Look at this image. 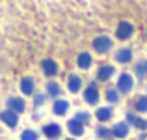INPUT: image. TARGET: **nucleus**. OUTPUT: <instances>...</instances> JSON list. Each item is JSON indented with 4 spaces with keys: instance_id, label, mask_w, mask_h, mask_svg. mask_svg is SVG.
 Here are the masks:
<instances>
[{
    "instance_id": "4",
    "label": "nucleus",
    "mask_w": 147,
    "mask_h": 140,
    "mask_svg": "<svg viewBox=\"0 0 147 140\" xmlns=\"http://www.w3.org/2000/svg\"><path fill=\"white\" fill-rule=\"evenodd\" d=\"M84 101L88 105H97L99 101V90H97V84L95 82H90L88 88L84 90Z\"/></svg>"
},
{
    "instance_id": "21",
    "label": "nucleus",
    "mask_w": 147,
    "mask_h": 140,
    "mask_svg": "<svg viewBox=\"0 0 147 140\" xmlns=\"http://www.w3.org/2000/svg\"><path fill=\"white\" fill-rule=\"evenodd\" d=\"M95 135H97V138H100V140H108V138H112V131H110V129H106V127H97Z\"/></svg>"
},
{
    "instance_id": "12",
    "label": "nucleus",
    "mask_w": 147,
    "mask_h": 140,
    "mask_svg": "<svg viewBox=\"0 0 147 140\" xmlns=\"http://www.w3.org/2000/svg\"><path fill=\"white\" fill-rule=\"evenodd\" d=\"M132 60V49L125 47V49H119L117 54H115V62L117 64H129Z\"/></svg>"
},
{
    "instance_id": "8",
    "label": "nucleus",
    "mask_w": 147,
    "mask_h": 140,
    "mask_svg": "<svg viewBox=\"0 0 147 140\" xmlns=\"http://www.w3.org/2000/svg\"><path fill=\"white\" fill-rule=\"evenodd\" d=\"M114 73H115L114 65L104 64V65H100V67H99V71H97V79L100 80V82H106V80H110V79H112V75H114Z\"/></svg>"
},
{
    "instance_id": "9",
    "label": "nucleus",
    "mask_w": 147,
    "mask_h": 140,
    "mask_svg": "<svg viewBox=\"0 0 147 140\" xmlns=\"http://www.w3.org/2000/svg\"><path fill=\"white\" fill-rule=\"evenodd\" d=\"M41 69H43V73L47 77H54L58 75V64L54 60H50V58H47V60L41 62Z\"/></svg>"
},
{
    "instance_id": "27",
    "label": "nucleus",
    "mask_w": 147,
    "mask_h": 140,
    "mask_svg": "<svg viewBox=\"0 0 147 140\" xmlns=\"http://www.w3.org/2000/svg\"><path fill=\"white\" fill-rule=\"evenodd\" d=\"M65 140H75V138H65Z\"/></svg>"
},
{
    "instance_id": "10",
    "label": "nucleus",
    "mask_w": 147,
    "mask_h": 140,
    "mask_svg": "<svg viewBox=\"0 0 147 140\" xmlns=\"http://www.w3.org/2000/svg\"><path fill=\"white\" fill-rule=\"evenodd\" d=\"M82 88V79L78 75H69L67 77V90L71 93H78Z\"/></svg>"
},
{
    "instance_id": "11",
    "label": "nucleus",
    "mask_w": 147,
    "mask_h": 140,
    "mask_svg": "<svg viewBox=\"0 0 147 140\" xmlns=\"http://www.w3.org/2000/svg\"><path fill=\"white\" fill-rule=\"evenodd\" d=\"M43 135L47 138H50V140H52V138H58L61 135V127L58 125V123H47V125L43 127Z\"/></svg>"
},
{
    "instance_id": "23",
    "label": "nucleus",
    "mask_w": 147,
    "mask_h": 140,
    "mask_svg": "<svg viewBox=\"0 0 147 140\" xmlns=\"http://www.w3.org/2000/svg\"><path fill=\"white\" fill-rule=\"evenodd\" d=\"M134 69H136V75H138V77H144L145 73H147V60H142V62H138V64H136V67H134Z\"/></svg>"
},
{
    "instance_id": "15",
    "label": "nucleus",
    "mask_w": 147,
    "mask_h": 140,
    "mask_svg": "<svg viewBox=\"0 0 147 140\" xmlns=\"http://www.w3.org/2000/svg\"><path fill=\"white\" fill-rule=\"evenodd\" d=\"M67 129H69V133H71L73 137H82L84 135V125L80 122H76V120H69Z\"/></svg>"
},
{
    "instance_id": "22",
    "label": "nucleus",
    "mask_w": 147,
    "mask_h": 140,
    "mask_svg": "<svg viewBox=\"0 0 147 140\" xmlns=\"http://www.w3.org/2000/svg\"><path fill=\"white\" fill-rule=\"evenodd\" d=\"M106 99L110 101V103H119V92L115 90V88L106 90Z\"/></svg>"
},
{
    "instance_id": "17",
    "label": "nucleus",
    "mask_w": 147,
    "mask_h": 140,
    "mask_svg": "<svg viewBox=\"0 0 147 140\" xmlns=\"http://www.w3.org/2000/svg\"><path fill=\"white\" fill-rule=\"evenodd\" d=\"M52 110H54V114H56V116H63V114H67V110H69V103L65 99H56Z\"/></svg>"
},
{
    "instance_id": "16",
    "label": "nucleus",
    "mask_w": 147,
    "mask_h": 140,
    "mask_svg": "<svg viewBox=\"0 0 147 140\" xmlns=\"http://www.w3.org/2000/svg\"><path fill=\"white\" fill-rule=\"evenodd\" d=\"M127 123H132L136 129H147V120L138 118V116L132 114V112H129V114H127Z\"/></svg>"
},
{
    "instance_id": "14",
    "label": "nucleus",
    "mask_w": 147,
    "mask_h": 140,
    "mask_svg": "<svg viewBox=\"0 0 147 140\" xmlns=\"http://www.w3.org/2000/svg\"><path fill=\"white\" fill-rule=\"evenodd\" d=\"M34 90H36V84H34V79L32 77H24L21 80V92L24 95H34Z\"/></svg>"
},
{
    "instance_id": "20",
    "label": "nucleus",
    "mask_w": 147,
    "mask_h": 140,
    "mask_svg": "<svg viewBox=\"0 0 147 140\" xmlns=\"http://www.w3.org/2000/svg\"><path fill=\"white\" fill-rule=\"evenodd\" d=\"M134 108H136L138 112H147V95L138 97L136 103H134Z\"/></svg>"
},
{
    "instance_id": "19",
    "label": "nucleus",
    "mask_w": 147,
    "mask_h": 140,
    "mask_svg": "<svg viewBox=\"0 0 147 140\" xmlns=\"http://www.w3.org/2000/svg\"><path fill=\"white\" fill-rule=\"evenodd\" d=\"M47 93H49V95H52V97H58V95L61 93L60 84H58V82H54V80H50V82L47 84Z\"/></svg>"
},
{
    "instance_id": "26",
    "label": "nucleus",
    "mask_w": 147,
    "mask_h": 140,
    "mask_svg": "<svg viewBox=\"0 0 147 140\" xmlns=\"http://www.w3.org/2000/svg\"><path fill=\"white\" fill-rule=\"evenodd\" d=\"M45 99H47V97H45L43 93H41V95H36V101H34V107H36V108H39L41 105H45Z\"/></svg>"
},
{
    "instance_id": "1",
    "label": "nucleus",
    "mask_w": 147,
    "mask_h": 140,
    "mask_svg": "<svg viewBox=\"0 0 147 140\" xmlns=\"http://www.w3.org/2000/svg\"><path fill=\"white\" fill-rule=\"evenodd\" d=\"M132 88H134L132 75H129V73H121V75H119V79H117V88H115V90L121 92V93H129Z\"/></svg>"
},
{
    "instance_id": "13",
    "label": "nucleus",
    "mask_w": 147,
    "mask_h": 140,
    "mask_svg": "<svg viewBox=\"0 0 147 140\" xmlns=\"http://www.w3.org/2000/svg\"><path fill=\"white\" fill-rule=\"evenodd\" d=\"M91 64H93V58H91L90 52H80L78 58H76V65L80 69H90Z\"/></svg>"
},
{
    "instance_id": "2",
    "label": "nucleus",
    "mask_w": 147,
    "mask_h": 140,
    "mask_svg": "<svg viewBox=\"0 0 147 140\" xmlns=\"http://www.w3.org/2000/svg\"><path fill=\"white\" fill-rule=\"evenodd\" d=\"M132 34H134V26L130 24L129 21H121L117 24V28H115V37H117V39H121V41L129 39Z\"/></svg>"
},
{
    "instance_id": "7",
    "label": "nucleus",
    "mask_w": 147,
    "mask_h": 140,
    "mask_svg": "<svg viewBox=\"0 0 147 140\" xmlns=\"http://www.w3.org/2000/svg\"><path fill=\"white\" fill-rule=\"evenodd\" d=\"M129 135V123L127 122H119L112 127V137L114 138H127Z\"/></svg>"
},
{
    "instance_id": "25",
    "label": "nucleus",
    "mask_w": 147,
    "mask_h": 140,
    "mask_svg": "<svg viewBox=\"0 0 147 140\" xmlns=\"http://www.w3.org/2000/svg\"><path fill=\"white\" fill-rule=\"evenodd\" d=\"M75 120H76V122H80V123L84 125V123H88V122H90V114H88V112H78Z\"/></svg>"
},
{
    "instance_id": "5",
    "label": "nucleus",
    "mask_w": 147,
    "mask_h": 140,
    "mask_svg": "<svg viewBox=\"0 0 147 140\" xmlns=\"http://www.w3.org/2000/svg\"><path fill=\"white\" fill-rule=\"evenodd\" d=\"M0 120H2L7 127H11V129H15V127L19 125V114H15V112L9 110V108H6V110L0 112Z\"/></svg>"
},
{
    "instance_id": "6",
    "label": "nucleus",
    "mask_w": 147,
    "mask_h": 140,
    "mask_svg": "<svg viewBox=\"0 0 147 140\" xmlns=\"http://www.w3.org/2000/svg\"><path fill=\"white\" fill-rule=\"evenodd\" d=\"M7 108L13 110L15 114H21V112H24L26 103H24V99H21V97H9V99H7Z\"/></svg>"
},
{
    "instance_id": "24",
    "label": "nucleus",
    "mask_w": 147,
    "mask_h": 140,
    "mask_svg": "<svg viewBox=\"0 0 147 140\" xmlns=\"http://www.w3.org/2000/svg\"><path fill=\"white\" fill-rule=\"evenodd\" d=\"M21 140H37V133L32 129H26V131H22Z\"/></svg>"
},
{
    "instance_id": "3",
    "label": "nucleus",
    "mask_w": 147,
    "mask_h": 140,
    "mask_svg": "<svg viewBox=\"0 0 147 140\" xmlns=\"http://www.w3.org/2000/svg\"><path fill=\"white\" fill-rule=\"evenodd\" d=\"M93 49L97 50L99 54H106L108 50L112 49V39L108 36H99L93 39Z\"/></svg>"
},
{
    "instance_id": "18",
    "label": "nucleus",
    "mask_w": 147,
    "mask_h": 140,
    "mask_svg": "<svg viewBox=\"0 0 147 140\" xmlns=\"http://www.w3.org/2000/svg\"><path fill=\"white\" fill-rule=\"evenodd\" d=\"M112 108L110 107H102V108H97V112H95V116H97V120L100 123H104V122H108V120L112 118Z\"/></svg>"
}]
</instances>
